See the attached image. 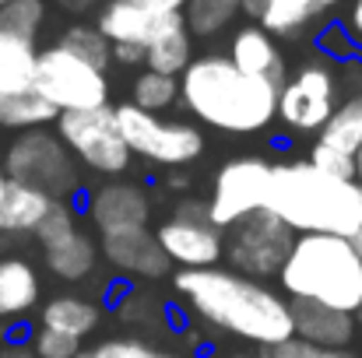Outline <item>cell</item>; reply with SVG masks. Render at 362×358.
Returning <instances> with one entry per match:
<instances>
[{"label": "cell", "mask_w": 362, "mask_h": 358, "mask_svg": "<svg viewBox=\"0 0 362 358\" xmlns=\"http://www.w3.org/2000/svg\"><path fill=\"white\" fill-rule=\"evenodd\" d=\"M194 60V35L187 32V25L165 32L162 39H155L144 49V67L151 74H165V78H180Z\"/></svg>", "instance_id": "24"}, {"label": "cell", "mask_w": 362, "mask_h": 358, "mask_svg": "<svg viewBox=\"0 0 362 358\" xmlns=\"http://www.w3.org/2000/svg\"><path fill=\"white\" fill-rule=\"evenodd\" d=\"M88 222L95 225L99 236H117L130 229H148L151 204L148 193L134 183H103L88 197Z\"/></svg>", "instance_id": "13"}, {"label": "cell", "mask_w": 362, "mask_h": 358, "mask_svg": "<svg viewBox=\"0 0 362 358\" xmlns=\"http://www.w3.org/2000/svg\"><path fill=\"white\" fill-rule=\"evenodd\" d=\"M57 137L92 172L117 176V172H123L130 165V148L123 144L113 106L81 109V113H60L57 117Z\"/></svg>", "instance_id": "9"}, {"label": "cell", "mask_w": 362, "mask_h": 358, "mask_svg": "<svg viewBox=\"0 0 362 358\" xmlns=\"http://www.w3.org/2000/svg\"><path fill=\"white\" fill-rule=\"evenodd\" d=\"M173 186L183 190V186H190V179H187V176H173Z\"/></svg>", "instance_id": "46"}, {"label": "cell", "mask_w": 362, "mask_h": 358, "mask_svg": "<svg viewBox=\"0 0 362 358\" xmlns=\"http://www.w3.org/2000/svg\"><path fill=\"white\" fill-rule=\"evenodd\" d=\"M113 60L123 67H137V64H144V49L141 46H113Z\"/></svg>", "instance_id": "38"}, {"label": "cell", "mask_w": 362, "mask_h": 358, "mask_svg": "<svg viewBox=\"0 0 362 358\" xmlns=\"http://www.w3.org/2000/svg\"><path fill=\"white\" fill-rule=\"evenodd\" d=\"M95 256H99L95 242H92V236H85L81 229H74L71 236H64L60 242L46 246V267L60 281H81V278H88L92 267H95Z\"/></svg>", "instance_id": "23"}, {"label": "cell", "mask_w": 362, "mask_h": 358, "mask_svg": "<svg viewBox=\"0 0 362 358\" xmlns=\"http://www.w3.org/2000/svg\"><path fill=\"white\" fill-rule=\"evenodd\" d=\"M288 316H292V338H299L313 348H345L356 338L352 313H341V309H331L320 302L292 299Z\"/></svg>", "instance_id": "15"}, {"label": "cell", "mask_w": 362, "mask_h": 358, "mask_svg": "<svg viewBox=\"0 0 362 358\" xmlns=\"http://www.w3.org/2000/svg\"><path fill=\"white\" fill-rule=\"evenodd\" d=\"M341 4H345V0H317L320 11H334V7H341Z\"/></svg>", "instance_id": "44"}, {"label": "cell", "mask_w": 362, "mask_h": 358, "mask_svg": "<svg viewBox=\"0 0 362 358\" xmlns=\"http://www.w3.org/2000/svg\"><path fill=\"white\" fill-rule=\"evenodd\" d=\"M345 28L352 32V39L362 46V0H352V7H349V21H345Z\"/></svg>", "instance_id": "41"}, {"label": "cell", "mask_w": 362, "mask_h": 358, "mask_svg": "<svg viewBox=\"0 0 362 358\" xmlns=\"http://www.w3.org/2000/svg\"><path fill=\"white\" fill-rule=\"evenodd\" d=\"M180 99V78H165V74H137L134 88H130V106H137L141 113L158 117L162 109H169Z\"/></svg>", "instance_id": "28"}, {"label": "cell", "mask_w": 362, "mask_h": 358, "mask_svg": "<svg viewBox=\"0 0 362 358\" xmlns=\"http://www.w3.org/2000/svg\"><path fill=\"white\" fill-rule=\"evenodd\" d=\"M103 313L99 306H92L88 299H74V295H60L53 302L42 306V316H39V327L46 330H57V334H67L74 341L88 338L95 327H99Z\"/></svg>", "instance_id": "22"}, {"label": "cell", "mask_w": 362, "mask_h": 358, "mask_svg": "<svg viewBox=\"0 0 362 358\" xmlns=\"http://www.w3.org/2000/svg\"><path fill=\"white\" fill-rule=\"evenodd\" d=\"M352 183H356V186L362 190V148L356 151V155H352Z\"/></svg>", "instance_id": "43"}, {"label": "cell", "mask_w": 362, "mask_h": 358, "mask_svg": "<svg viewBox=\"0 0 362 358\" xmlns=\"http://www.w3.org/2000/svg\"><path fill=\"white\" fill-rule=\"evenodd\" d=\"M74 358H92V355H88V352H78V355H74Z\"/></svg>", "instance_id": "50"}, {"label": "cell", "mask_w": 362, "mask_h": 358, "mask_svg": "<svg viewBox=\"0 0 362 358\" xmlns=\"http://www.w3.org/2000/svg\"><path fill=\"white\" fill-rule=\"evenodd\" d=\"M57 46H64V49H71L74 56H81L85 64H92L95 71H103L106 74V67L113 64V46L99 35V28L95 25H71L64 35H60V42Z\"/></svg>", "instance_id": "29"}, {"label": "cell", "mask_w": 362, "mask_h": 358, "mask_svg": "<svg viewBox=\"0 0 362 358\" xmlns=\"http://www.w3.org/2000/svg\"><path fill=\"white\" fill-rule=\"evenodd\" d=\"M42 21H46V0H14V4L0 7V32H11L18 39L35 42Z\"/></svg>", "instance_id": "30"}, {"label": "cell", "mask_w": 362, "mask_h": 358, "mask_svg": "<svg viewBox=\"0 0 362 358\" xmlns=\"http://www.w3.org/2000/svg\"><path fill=\"white\" fill-rule=\"evenodd\" d=\"M338 109V74L327 64H303L278 85L274 117L288 130L320 133V126Z\"/></svg>", "instance_id": "10"}, {"label": "cell", "mask_w": 362, "mask_h": 358, "mask_svg": "<svg viewBox=\"0 0 362 358\" xmlns=\"http://www.w3.org/2000/svg\"><path fill=\"white\" fill-rule=\"evenodd\" d=\"M306 162H310L313 169L334 176V179H352V158L341 155V151H334V148H327V144H320V141L310 148V158H306Z\"/></svg>", "instance_id": "35"}, {"label": "cell", "mask_w": 362, "mask_h": 358, "mask_svg": "<svg viewBox=\"0 0 362 358\" xmlns=\"http://www.w3.org/2000/svg\"><path fill=\"white\" fill-rule=\"evenodd\" d=\"M180 102L215 130L226 133H257L274 119L278 88L243 74L229 56L208 53L194 56L180 74Z\"/></svg>", "instance_id": "3"}, {"label": "cell", "mask_w": 362, "mask_h": 358, "mask_svg": "<svg viewBox=\"0 0 362 358\" xmlns=\"http://www.w3.org/2000/svg\"><path fill=\"white\" fill-rule=\"evenodd\" d=\"M32 92L42 95L57 113H81V109L110 106V78L57 42L39 49Z\"/></svg>", "instance_id": "5"}, {"label": "cell", "mask_w": 362, "mask_h": 358, "mask_svg": "<svg viewBox=\"0 0 362 358\" xmlns=\"http://www.w3.org/2000/svg\"><path fill=\"white\" fill-rule=\"evenodd\" d=\"M92 358H176L173 352H162L148 341H137V338H113V341H103L99 348L88 352Z\"/></svg>", "instance_id": "32"}, {"label": "cell", "mask_w": 362, "mask_h": 358, "mask_svg": "<svg viewBox=\"0 0 362 358\" xmlns=\"http://www.w3.org/2000/svg\"><path fill=\"white\" fill-rule=\"evenodd\" d=\"M320 144H327V148H334L349 158L362 148V92L338 102L331 119L320 126Z\"/></svg>", "instance_id": "25"}, {"label": "cell", "mask_w": 362, "mask_h": 358, "mask_svg": "<svg viewBox=\"0 0 362 358\" xmlns=\"http://www.w3.org/2000/svg\"><path fill=\"white\" fill-rule=\"evenodd\" d=\"M183 14H169V11H148L127 0H106L99 7L95 28L110 46H141L148 49L155 39H162L165 32L180 28Z\"/></svg>", "instance_id": "12"}, {"label": "cell", "mask_w": 362, "mask_h": 358, "mask_svg": "<svg viewBox=\"0 0 362 358\" xmlns=\"http://www.w3.org/2000/svg\"><path fill=\"white\" fill-rule=\"evenodd\" d=\"M243 14L253 18V25L271 39H296L324 11L317 7V0H243Z\"/></svg>", "instance_id": "18"}, {"label": "cell", "mask_w": 362, "mask_h": 358, "mask_svg": "<svg viewBox=\"0 0 362 358\" xmlns=\"http://www.w3.org/2000/svg\"><path fill=\"white\" fill-rule=\"evenodd\" d=\"M243 11V0H187L183 7V25L197 39H211L226 32Z\"/></svg>", "instance_id": "26"}, {"label": "cell", "mask_w": 362, "mask_h": 358, "mask_svg": "<svg viewBox=\"0 0 362 358\" xmlns=\"http://www.w3.org/2000/svg\"><path fill=\"white\" fill-rule=\"evenodd\" d=\"M0 165H4V176L7 179H18L25 186H35V190L49 193L53 201H60V197H67V193L78 190L74 155L46 126L21 130L11 141V148H7V155H4Z\"/></svg>", "instance_id": "6"}, {"label": "cell", "mask_w": 362, "mask_h": 358, "mask_svg": "<svg viewBox=\"0 0 362 358\" xmlns=\"http://www.w3.org/2000/svg\"><path fill=\"white\" fill-rule=\"evenodd\" d=\"M28 348H32V355L35 358H74L78 352H81V341L39 327V330L32 334V345H28Z\"/></svg>", "instance_id": "34"}, {"label": "cell", "mask_w": 362, "mask_h": 358, "mask_svg": "<svg viewBox=\"0 0 362 358\" xmlns=\"http://www.w3.org/2000/svg\"><path fill=\"white\" fill-rule=\"evenodd\" d=\"M53 4L67 14H88V11H99L106 0H53Z\"/></svg>", "instance_id": "39"}, {"label": "cell", "mask_w": 362, "mask_h": 358, "mask_svg": "<svg viewBox=\"0 0 362 358\" xmlns=\"http://www.w3.org/2000/svg\"><path fill=\"white\" fill-rule=\"evenodd\" d=\"M233 358H264V355H233Z\"/></svg>", "instance_id": "49"}, {"label": "cell", "mask_w": 362, "mask_h": 358, "mask_svg": "<svg viewBox=\"0 0 362 358\" xmlns=\"http://www.w3.org/2000/svg\"><path fill=\"white\" fill-rule=\"evenodd\" d=\"M7 4H14V0H0V7H7Z\"/></svg>", "instance_id": "51"}, {"label": "cell", "mask_w": 362, "mask_h": 358, "mask_svg": "<svg viewBox=\"0 0 362 358\" xmlns=\"http://www.w3.org/2000/svg\"><path fill=\"white\" fill-rule=\"evenodd\" d=\"M352 249H356V256H359V263H362V232L352 236Z\"/></svg>", "instance_id": "45"}, {"label": "cell", "mask_w": 362, "mask_h": 358, "mask_svg": "<svg viewBox=\"0 0 362 358\" xmlns=\"http://www.w3.org/2000/svg\"><path fill=\"white\" fill-rule=\"evenodd\" d=\"M158 246L169 263H180L183 270H208L222 260V232L208 222H176L169 218L158 225Z\"/></svg>", "instance_id": "14"}, {"label": "cell", "mask_w": 362, "mask_h": 358, "mask_svg": "<svg viewBox=\"0 0 362 358\" xmlns=\"http://www.w3.org/2000/svg\"><path fill=\"white\" fill-rule=\"evenodd\" d=\"M292 242H296V232L285 222H278L271 211L260 208L240 218L236 225H229V236L222 239V256L233 263L240 278L264 285L267 278L281 274Z\"/></svg>", "instance_id": "7"}, {"label": "cell", "mask_w": 362, "mask_h": 358, "mask_svg": "<svg viewBox=\"0 0 362 358\" xmlns=\"http://www.w3.org/2000/svg\"><path fill=\"white\" fill-rule=\"evenodd\" d=\"M39 302V274L21 256H0V320L32 313Z\"/></svg>", "instance_id": "20"}, {"label": "cell", "mask_w": 362, "mask_h": 358, "mask_svg": "<svg viewBox=\"0 0 362 358\" xmlns=\"http://www.w3.org/2000/svg\"><path fill=\"white\" fill-rule=\"evenodd\" d=\"M35 42L18 39L11 32H0V99L32 92L35 81Z\"/></svg>", "instance_id": "21"}, {"label": "cell", "mask_w": 362, "mask_h": 358, "mask_svg": "<svg viewBox=\"0 0 362 358\" xmlns=\"http://www.w3.org/2000/svg\"><path fill=\"white\" fill-rule=\"evenodd\" d=\"M173 218H176V222H208V204L187 197V201H180V208H176ZM208 225H211V222H208Z\"/></svg>", "instance_id": "37"}, {"label": "cell", "mask_w": 362, "mask_h": 358, "mask_svg": "<svg viewBox=\"0 0 362 358\" xmlns=\"http://www.w3.org/2000/svg\"><path fill=\"white\" fill-rule=\"evenodd\" d=\"M352 320H356V327H359V334H362V306H359V313H356Z\"/></svg>", "instance_id": "47"}, {"label": "cell", "mask_w": 362, "mask_h": 358, "mask_svg": "<svg viewBox=\"0 0 362 358\" xmlns=\"http://www.w3.org/2000/svg\"><path fill=\"white\" fill-rule=\"evenodd\" d=\"M4 183H7V176H4V165H0V193H4Z\"/></svg>", "instance_id": "48"}, {"label": "cell", "mask_w": 362, "mask_h": 358, "mask_svg": "<svg viewBox=\"0 0 362 358\" xmlns=\"http://www.w3.org/2000/svg\"><path fill=\"white\" fill-rule=\"evenodd\" d=\"M278 278L292 299L320 302L352 316L362 306V263L352 249V239L296 236Z\"/></svg>", "instance_id": "4"}, {"label": "cell", "mask_w": 362, "mask_h": 358, "mask_svg": "<svg viewBox=\"0 0 362 358\" xmlns=\"http://www.w3.org/2000/svg\"><path fill=\"white\" fill-rule=\"evenodd\" d=\"M173 288L187 299V306L211 327L253 341L260 348H278L292 338V316H288V302L260 285L240 278L236 270H180L173 278Z\"/></svg>", "instance_id": "1"}, {"label": "cell", "mask_w": 362, "mask_h": 358, "mask_svg": "<svg viewBox=\"0 0 362 358\" xmlns=\"http://www.w3.org/2000/svg\"><path fill=\"white\" fill-rule=\"evenodd\" d=\"M74 229H78V225H74V211H71L64 201H57V204L46 211V218L35 225V232H32V236L39 239V242H42V249H46V246L60 242L64 236H71Z\"/></svg>", "instance_id": "33"}, {"label": "cell", "mask_w": 362, "mask_h": 358, "mask_svg": "<svg viewBox=\"0 0 362 358\" xmlns=\"http://www.w3.org/2000/svg\"><path fill=\"white\" fill-rule=\"evenodd\" d=\"M127 4H137L148 11H169V14H183V7H187V0H127Z\"/></svg>", "instance_id": "40"}, {"label": "cell", "mask_w": 362, "mask_h": 358, "mask_svg": "<svg viewBox=\"0 0 362 358\" xmlns=\"http://www.w3.org/2000/svg\"><path fill=\"white\" fill-rule=\"evenodd\" d=\"M229 64L240 67L243 74H250V78H260V81L274 85V88L285 81V56H281L278 42L257 25H243V28L233 32Z\"/></svg>", "instance_id": "16"}, {"label": "cell", "mask_w": 362, "mask_h": 358, "mask_svg": "<svg viewBox=\"0 0 362 358\" xmlns=\"http://www.w3.org/2000/svg\"><path fill=\"white\" fill-rule=\"evenodd\" d=\"M264 211L285 222L296 236H341L362 232V190L352 179H334L303 158L271 162Z\"/></svg>", "instance_id": "2"}, {"label": "cell", "mask_w": 362, "mask_h": 358, "mask_svg": "<svg viewBox=\"0 0 362 358\" xmlns=\"http://www.w3.org/2000/svg\"><path fill=\"white\" fill-rule=\"evenodd\" d=\"M57 201L35 186H25L18 179L4 183L0 193V236H21V232H35V225L46 218V211Z\"/></svg>", "instance_id": "19"}, {"label": "cell", "mask_w": 362, "mask_h": 358, "mask_svg": "<svg viewBox=\"0 0 362 358\" xmlns=\"http://www.w3.org/2000/svg\"><path fill=\"white\" fill-rule=\"evenodd\" d=\"M103 256L123 270V274H141V278H162L169 270V260L158 246V239L148 229H130L117 236H103Z\"/></svg>", "instance_id": "17"}, {"label": "cell", "mask_w": 362, "mask_h": 358, "mask_svg": "<svg viewBox=\"0 0 362 358\" xmlns=\"http://www.w3.org/2000/svg\"><path fill=\"white\" fill-rule=\"evenodd\" d=\"M267 179H271V162L267 158L243 155V158L226 162L215 176L211 197L204 201L208 204V222L222 232V229L236 225L240 218L260 211L264 197H267Z\"/></svg>", "instance_id": "11"}, {"label": "cell", "mask_w": 362, "mask_h": 358, "mask_svg": "<svg viewBox=\"0 0 362 358\" xmlns=\"http://www.w3.org/2000/svg\"><path fill=\"white\" fill-rule=\"evenodd\" d=\"M0 358H35V355H32L28 345H18V341H14V345H4V348H0Z\"/></svg>", "instance_id": "42"}, {"label": "cell", "mask_w": 362, "mask_h": 358, "mask_svg": "<svg viewBox=\"0 0 362 358\" xmlns=\"http://www.w3.org/2000/svg\"><path fill=\"white\" fill-rule=\"evenodd\" d=\"M57 117L60 113L35 92L0 99V126H7V130H39V126L53 123Z\"/></svg>", "instance_id": "27"}, {"label": "cell", "mask_w": 362, "mask_h": 358, "mask_svg": "<svg viewBox=\"0 0 362 358\" xmlns=\"http://www.w3.org/2000/svg\"><path fill=\"white\" fill-rule=\"evenodd\" d=\"M317 49L331 60H341V64H352L362 56V46L352 39V32L341 25V21H331L327 28L317 32Z\"/></svg>", "instance_id": "31"}, {"label": "cell", "mask_w": 362, "mask_h": 358, "mask_svg": "<svg viewBox=\"0 0 362 358\" xmlns=\"http://www.w3.org/2000/svg\"><path fill=\"white\" fill-rule=\"evenodd\" d=\"M113 117H117L120 137L130 148V155H141L155 165L183 169L194 158H201V151H204V133L194 123H173V119L151 117L130 102L117 106Z\"/></svg>", "instance_id": "8"}, {"label": "cell", "mask_w": 362, "mask_h": 358, "mask_svg": "<svg viewBox=\"0 0 362 358\" xmlns=\"http://www.w3.org/2000/svg\"><path fill=\"white\" fill-rule=\"evenodd\" d=\"M267 358H327V348H313V345H306L299 338H288L285 345L271 348Z\"/></svg>", "instance_id": "36"}]
</instances>
